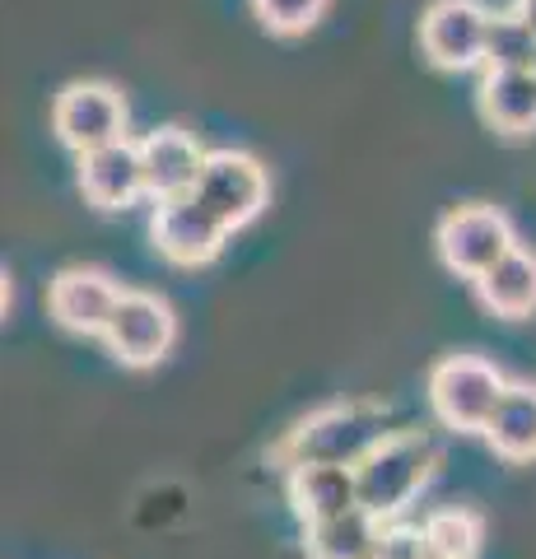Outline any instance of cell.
I'll return each mask as SVG.
<instances>
[{
    "instance_id": "6da1fadb",
    "label": "cell",
    "mask_w": 536,
    "mask_h": 559,
    "mask_svg": "<svg viewBox=\"0 0 536 559\" xmlns=\"http://www.w3.org/2000/svg\"><path fill=\"white\" fill-rule=\"evenodd\" d=\"M388 433H392V415L383 406H373V401H332V406H318L313 415H303L271 448V462L281 471L313 466V462L359 466Z\"/></svg>"
},
{
    "instance_id": "7a4b0ae2",
    "label": "cell",
    "mask_w": 536,
    "mask_h": 559,
    "mask_svg": "<svg viewBox=\"0 0 536 559\" xmlns=\"http://www.w3.org/2000/svg\"><path fill=\"white\" fill-rule=\"evenodd\" d=\"M443 452L439 443L420 429H392L365 462L355 466L359 476V509H369L373 518H406L410 503L425 495L429 480L439 476Z\"/></svg>"
},
{
    "instance_id": "3957f363",
    "label": "cell",
    "mask_w": 536,
    "mask_h": 559,
    "mask_svg": "<svg viewBox=\"0 0 536 559\" xmlns=\"http://www.w3.org/2000/svg\"><path fill=\"white\" fill-rule=\"evenodd\" d=\"M509 378L499 373V364L486 359V355H443L434 369L425 378V401L434 419L443 429L453 433H486L490 415L499 406V396H504Z\"/></svg>"
},
{
    "instance_id": "277c9868",
    "label": "cell",
    "mask_w": 536,
    "mask_h": 559,
    "mask_svg": "<svg viewBox=\"0 0 536 559\" xmlns=\"http://www.w3.org/2000/svg\"><path fill=\"white\" fill-rule=\"evenodd\" d=\"M127 127H131V112H127V98L103 80H75L65 84L51 103V131L65 150L75 154H90V150H103L112 140H127Z\"/></svg>"
},
{
    "instance_id": "5b68a950",
    "label": "cell",
    "mask_w": 536,
    "mask_h": 559,
    "mask_svg": "<svg viewBox=\"0 0 536 559\" xmlns=\"http://www.w3.org/2000/svg\"><path fill=\"white\" fill-rule=\"evenodd\" d=\"M434 242H439L443 266L453 275H462V280H472V285L495 266L499 257L517 248L509 215L504 210H495V205H457V210H448V215L439 219V229H434Z\"/></svg>"
},
{
    "instance_id": "8992f818",
    "label": "cell",
    "mask_w": 536,
    "mask_h": 559,
    "mask_svg": "<svg viewBox=\"0 0 536 559\" xmlns=\"http://www.w3.org/2000/svg\"><path fill=\"white\" fill-rule=\"evenodd\" d=\"M98 341L108 345V355L122 369H154L172 349V341H178V318H172L168 299H159V294L127 289Z\"/></svg>"
},
{
    "instance_id": "52a82bcc",
    "label": "cell",
    "mask_w": 536,
    "mask_h": 559,
    "mask_svg": "<svg viewBox=\"0 0 536 559\" xmlns=\"http://www.w3.org/2000/svg\"><path fill=\"white\" fill-rule=\"evenodd\" d=\"M192 197L205 210H215L229 229H248L271 201V178L243 150H211Z\"/></svg>"
},
{
    "instance_id": "ba28073f",
    "label": "cell",
    "mask_w": 536,
    "mask_h": 559,
    "mask_svg": "<svg viewBox=\"0 0 536 559\" xmlns=\"http://www.w3.org/2000/svg\"><path fill=\"white\" fill-rule=\"evenodd\" d=\"M229 224H224L215 210H205L196 197H172L154 205V219H150V238H154V252L164 261L182 271H196V266H211V261L224 252L229 242Z\"/></svg>"
},
{
    "instance_id": "9c48e42d",
    "label": "cell",
    "mask_w": 536,
    "mask_h": 559,
    "mask_svg": "<svg viewBox=\"0 0 536 559\" xmlns=\"http://www.w3.org/2000/svg\"><path fill=\"white\" fill-rule=\"evenodd\" d=\"M495 14L480 0H434L420 20V51L439 70H476L486 66Z\"/></svg>"
},
{
    "instance_id": "30bf717a",
    "label": "cell",
    "mask_w": 536,
    "mask_h": 559,
    "mask_svg": "<svg viewBox=\"0 0 536 559\" xmlns=\"http://www.w3.org/2000/svg\"><path fill=\"white\" fill-rule=\"evenodd\" d=\"M122 285L98 271V266H65L57 280L47 285V312L51 322L71 336H103L112 322L117 304H122Z\"/></svg>"
},
{
    "instance_id": "8fae6325",
    "label": "cell",
    "mask_w": 536,
    "mask_h": 559,
    "mask_svg": "<svg viewBox=\"0 0 536 559\" xmlns=\"http://www.w3.org/2000/svg\"><path fill=\"white\" fill-rule=\"evenodd\" d=\"M141 164H145V197L172 201V197H192L196 191V178L205 168V150L192 131L159 127L141 140Z\"/></svg>"
},
{
    "instance_id": "7c38bea8",
    "label": "cell",
    "mask_w": 536,
    "mask_h": 559,
    "mask_svg": "<svg viewBox=\"0 0 536 559\" xmlns=\"http://www.w3.org/2000/svg\"><path fill=\"white\" fill-rule=\"evenodd\" d=\"M80 191L98 210H127L131 201L145 197V164H141V140H112L103 150L80 154Z\"/></svg>"
},
{
    "instance_id": "4fadbf2b",
    "label": "cell",
    "mask_w": 536,
    "mask_h": 559,
    "mask_svg": "<svg viewBox=\"0 0 536 559\" xmlns=\"http://www.w3.org/2000/svg\"><path fill=\"white\" fill-rule=\"evenodd\" d=\"M285 499H289V513L299 518V527L341 518L359 509V476L355 466H332V462L294 466L285 471Z\"/></svg>"
},
{
    "instance_id": "5bb4252c",
    "label": "cell",
    "mask_w": 536,
    "mask_h": 559,
    "mask_svg": "<svg viewBox=\"0 0 536 559\" xmlns=\"http://www.w3.org/2000/svg\"><path fill=\"white\" fill-rule=\"evenodd\" d=\"M476 299L486 312L504 322H523L536 312V252L517 242L513 252H504L495 266L476 280Z\"/></svg>"
},
{
    "instance_id": "9a60e30c",
    "label": "cell",
    "mask_w": 536,
    "mask_h": 559,
    "mask_svg": "<svg viewBox=\"0 0 536 559\" xmlns=\"http://www.w3.org/2000/svg\"><path fill=\"white\" fill-rule=\"evenodd\" d=\"M486 443L499 462H536V382H509L486 425Z\"/></svg>"
},
{
    "instance_id": "2e32d148",
    "label": "cell",
    "mask_w": 536,
    "mask_h": 559,
    "mask_svg": "<svg viewBox=\"0 0 536 559\" xmlns=\"http://www.w3.org/2000/svg\"><path fill=\"white\" fill-rule=\"evenodd\" d=\"M480 117L499 135L536 131V70H486L480 80Z\"/></svg>"
},
{
    "instance_id": "e0dca14e",
    "label": "cell",
    "mask_w": 536,
    "mask_h": 559,
    "mask_svg": "<svg viewBox=\"0 0 536 559\" xmlns=\"http://www.w3.org/2000/svg\"><path fill=\"white\" fill-rule=\"evenodd\" d=\"M378 536H383V518L369 509H350L326 522H308L303 527V555L308 559H373Z\"/></svg>"
},
{
    "instance_id": "ac0fdd59",
    "label": "cell",
    "mask_w": 536,
    "mask_h": 559,
    "mask_svg": "<svg viewBox=\"0 0 536 559\" xmlns=\"http://www.w3.org/2000/svg\"><path fill=\"white\" fill-rule=\"evenodd\" d=\"M425 532V559H476L486 540V522L472 509H439L420 522Z\"/></svg>"
},
{
    "instance_id": "d6986e66",
    "label": "cell",
    "mask_w": 536,
    "mask_h": 559,
    "mask_svg": "<svg viewBox=\"0 0 536 559\" xmlns=\"http://www.w3.org/2000/svg\"><path fill=\"white\" fill-rule=\"evenodd\" d=\"M486 70H536V33L517 10L490 20Z\"/></svg>"
},
{
    "instance_id": "ffe728a7",
    "label": "cell",
    "mask_w": 536,
    "mask_h": 559,
    "mask_svg": "<svg viewBox=\"0 0 536 559\" xmlns=\"http://www.w3.org/2000/svg\"><path fill=\"white\" fill-rule=\"evenodd\" d=\"M252 10L275 38H299V33H308L322 20L326 0H252Z\"/></svg>"
},
{
    "instance_id": "44dd1931",
    "label": "cell",
    "mask_w": 536,
    "mask_h": 559,
    "mask_svg": "<svg viewBox=\"0 0 536 559\" xmlns=\"http://www.w3.org/2000/svg\"><path fill=\"white\" fill-rule=\"evenodd\" d=\"M373 559H425V532H420V522H410V518L383 522V536H378Z\"/></svg>"
},
{
    "instance_id": "7402d4cb",
    "label": "cell",
    "mask_w": 536,
    "mask_h": 559,
    "mask_svg": "<svg viewBox=\"0 0 536 559\" xmlns=\"http://www.w3.org/2000/svg\"><path fill=\"white\" fill-rule=\"evenodd\" d=\"M513 10L523 14V20L532 24V33H536V0H513Z\"/></svg>"
}]
</instances>
